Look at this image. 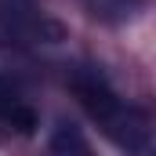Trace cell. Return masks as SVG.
Here are the masks:
<instances>
[{
    "mask_svg": "<svg viewBox=\"0 0 156 156\" xmlns=\"http://www.w3.org/2000/svg\"><path fill=\"white\" fill-rule=\"evenodd\" d=\"M69 87H73L76 102L83 105V113L105 131V138L116 149H123L127 156H153V120H149V113L138 105H127L98 69L76 66L69 73Z\"/></svg>",
    "mask_w": 156,
    "mask_h": 156,
    "instance_id": "cell-1",
    "label": "cell"
},
{
    "mask_svg": "<svg viewBox=\"0 0 156 156\" xmlns=\"http://www.w3.org/2000/svg\"><path fill=\"white\" fill-rule=\"evenodd\" d=\"M66 29L44 18L37 7H18L0 0V47H29V44H58Z\"/></svg>",
    "mask_w": 156,
    "mask_h": 156,
    "instance_id": "cell-2",
    "label": "cell"
},
{
    "mask_svg": "<svg viewBox=\"0 0 156 156\" xmlns=\"http://www.w3.org/2000/svg\"><path fill=\"white\" fill-rule=\"evenodd\" d=\"M37 123H40V116L29 105V98L18 91V83H11L0 73V127H7L15 134H33Z\"/></svg>",
    "mask_w": 156,
    "mask_h": 156,
    "instance_id": "cell-3",
    "label": "cell"
},
{
    "mask_svg": "<svg viewBox=\"0 0 156 156\" xmlns=\"http://www.w3.org/2000/svg\"><path fill=\"white\" fill-rule=\"evenodd\" d=\"M83 11L105 26H123L131 18H138V11L145 7V0H80Z\"/></svg>",
    "mask_w": 156,
    "mask_h": 156,
    "instance_id": "cell-4",
    "label": "cell"
},
{
    "mask_svg": "<svg viewBox=\"0 0 156 156\" xmlns=\"http://www.w3.org/2000/svg\"><path fill=\"white\" fill-rule=\"evenodd\" d=\"M47 156H94L91 142L83 138V131L73 123H58L51 131V142H47Z\"/></svg>",
    "mask_w": 156,
    "mask_h": 156,
    "instance_id": "cell-5",
    "label": "cell"
},
{
    "mask_svg": "<svg viewBox=\"0 0 156 156\" xmlns=\"http://www.w3.org/2000/svg\"><path fill=\"white\" fill-rule=\"evenodd\" d=\"M7 4H18V7H37L40 0H7Z\"/></svg>",
    "mask_w": 156,
    "mask_h": 156,
    "instance_id": "cell-6",
    "label": "cell"
}]
</instances>
